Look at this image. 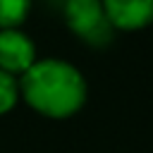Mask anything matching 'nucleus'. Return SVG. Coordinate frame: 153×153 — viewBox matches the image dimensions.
Returning <instances> with one entry per match:
<instances>
[{"label":"nucleus","mask_w":153,"mask_h":153,"mask_svg":"<svg viewBox=\"0 0 153 153\" xmlns=\"http://www.w3.org/2000/svg\"><path fill=\"white\" fill-rule=\"evenodd\" d=\"M31 0H0V31L17 29L29 14Z\"/></svg>","instance_id":"39448f33"},{"label":"nucleus","mask_w":153,"mask_h":153,"mask_svg":"<svg viewBox=\"0 0 153 153\" xmlns=\"http://www.w3.org/2000/svg\"><path fill=\"white\" fill-rule=\"evenodd\" d=\"M19 96L45 117H69L86 100L81 72L65 60H36L19 76Z\"/></svg>","instance_id":"f257e3e1"},{"label":"nucleus","mask_w":153,"mask_h":153,"mask_svg":"<svg viewBox=\"0 0 153 153\" xmlns=\"http://www.w3.org/2000/svg\"><path fill=\"white\" fill-rule=\"evenodd\" d=\"M19 100V81L17 76L0 69V115L10 112Z\"/></svg>","instance_id":"423d86ee"},{"label":"nucleus","mask_w":153,"mask_h":153,"mask_svg":"<svg viewBox=\"0 0 153 153\" xmlns=\"http://www.w3.org/2000/svg\"><path fill=\"white\" fill-rule=\"evenodd\" d=\"M36 62V45L33 41L19 29H2L0 31V69L22 76Z\"/></svg>","instance_id":"7ed1b4c3"},{"label":"nucleus","mask_w":153,"mask_h":153,"mask_svg":"<svg viewBox=\"0 0 153 153\" xmlns=\"http://www.w3.org/2000/svg\"><path fill=\"white\" fill-rule=\"evenodd\" d=\"M65 19L69 29L91 45L110 43L115 29L103 10V0H67Z\"/></svg>","instance_id":"f03ea898"},{"label":"nucleus","mask_w":153,"mask_h":153,"mask_svg":"<svg viewBox=\"0 0 153 153\" xmlns=\"http://www.w3.org/2000/svg\"><path fill=\"white\" fill-rule=\"evenodd\" d=\"M103 10L115 31H139L153 24V0H103Z\"/></svg>","instance_id":"20e7f679"}]
</instances>
